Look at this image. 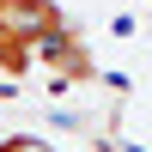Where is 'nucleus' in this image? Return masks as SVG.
I'll return each instance as SVG.
<instances>
[{
    "label": "nucleus",
    "instance_id": "obj_1",
    "mask_svg": "<svg viewBox=\"0 0 152 152\" xmlns=\"http://www.w3.org/2000/svg\"><path fill=\"white\" fill-rule=\"evenodd\" d=\"M37 67H49V85H55V91L97 79V55H91V43L79 37V24H67V31L49 37V43H37Z\"/></svg>",
    "mask_w": 152,
    "mask_h": 152
},
{
    "label": "nucleus",
    "instance_id": "obj_3",
    "mask_svg": "<svg viewBox=\"0 0 152 152\" xmlns=\"http://www.w3.org/2000/svg\"><path fill=\"white\" fill-rule=\"evenodd\" d=\"M0 152H61V146L37 140V134H6V140H0Z\"/></svg>",
    "mask_w": 152,
    "mask_h": 152
},
{
    "label": "nucleus",
    "instance_id": "obj_2",
    "mask_svg": "<svg viewBox=\"0 0 152 152\" xmlns=\"http://www.w3.org/2000/svg\"><path fill=\"white\" fill-rule=\"evenodd\" d=\"M67 6L61 0H0V31L24 37V43H49V37L67 31Z\"/></svg>",
    "mask_w": 152,
    "mask_h": 152
}]
</instances>
